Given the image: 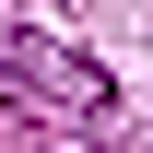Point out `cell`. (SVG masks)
<instances>
[{
	"instance_id": "obj_1",
	"label": "cell",
	"mask_w": 153,
	"mask_h": 153,
	"mask_svg": "<svg viewBox=\"0 0 153 153\" xmlns=\"http://www.w3.org/2000/svg\"><path fill=\"white\" fill-rule=\"evenodd\" d=\"M0 94H47V106H71V118H106V71L94 59H71L59 36H0Z\"/></svg>"
}]
</instances>
